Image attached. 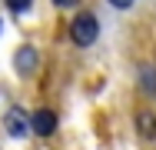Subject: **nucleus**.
I'll list each match as a JSON object with an SVG mask.
<instances>
[{"label": "nucleus", "mask_w": 156, "mask_h": 150, "mask_svg": "<svg viewBox=\"0 0 156 150\" xmlns=\"http://www.w3.org/2000/svg\"><path fill=\"white\" fill-rule=\"evenodd\" d=\"M136 133L143 140H156V114L153 110H136Z\"/></svg>", "instance_id": "nucleus-5"}, {"label": "nucleus", "mask_w": 156, "mask_h": 150, "mask_svg": "<svg viewBox=\"0 0 156 150\" xmlns=\"http://www.w3.org/2000/svg\"><path fill=\"white\" fill-rule=\"evenodd\" d=\"M136 80H140V87H143L146 97H156V67H140Z\"/></svg>", "instance_id": "nucleus-6"}, {"label": "nucleus", "mask_w": 156, "mask_h": 150, "mask_svg": "<svg viewBox=\"0 0 156 150\" xmlns=\"http://www.w3.org/2000/svg\"><path fill=\"white\" fill-rule=\"evenodd\" d=\"M3 3H7L10 13H27V10L33 7V0H3Z\"/></svg>", "instance_id": "nucleus-7"}, {"label": "nucleus", "mask_w": 156, "mask_h": 150, "mask_svg": "<svg viewBox=\"0 0 156 150\" xmlns=\"http://www.w3.org/2000/svg\"><path fill=\"white\" fill-rule=\"evenodd\" d=\"M96 37H100V20H96L90 10H80L73 20H70V40L76 43V47H93Z\"/></svg>", "instance_id": "nucleus-1"}, {"label": "nucleus", "mask_w": 156, "mask_h": 150, "mask_svg": "<svg viewBox=\"0 0 156 150\" xmlns=\"http://www.w3.org/2000/svg\"><path fill=\"white\" fill-rule=\"evenodd\" d=\"M57 114L53 110H47V107H40V110H33L30 114V133H37V137H53L57 133Z\"/></svg>", "instance_id": "nucleus-3"}, {"label": "nucleus", "mask_w": 156, "mask_h": 150, "mask_svg": "<svg viewBox=\"0 0 156 150\" xmlns=\"http://www.w3.org/2000/svg\"><path fill=\"white\" fill-rule=\"evenodd\" d=\"M53 3H57V7H63V10H66V7H76V0H53Z\"/></svg>", "instance_id": "nucleus-9"}, {"label": "nucleus", "mask_w": 156, "mask_h": 150, "mask_svg": "<svg viewBox=\"0 0 156 150\" xmlns=\"http://www.w3.org/2000/svg\"><path fill=\"white\" fill-rule=\"evenodd\" d=\"M106 3H110V7H116V10H129L136 0H106Z\"/></svg>", "instance_id": "nucleus-8"}, {"label": "nucleus", "mask_w": 156, "mask_h": 150, "mask_svg": "<svg viewBox=\"0 0 156 150\" xmlns=\"http://www.w3.org/2000/svg\"><path fill=\"white\" fill-rule=\"evenodd\" d=\"M13 67H17V73H20V77H30V73H37V67H40V54H37V47L23 43V47L13 54Z\"/></svg>", "instance_id": "nucleus-4"}, {"label": "nucleus", "mask_w": 156, "mask_h": 150, "mask_svg": "<svg viewBox=\"0 0 156 150\" xmlns=\"http://www.w3.org/2000/svg\"><path fill=\"white\" fill-rule=\"evenodd\" d=\"M3 130L13 137V140H23L30 133V114H23V107H10L3 114Z\"/></svg>", "instance_id": "nucleus-2"}]
</instances>
